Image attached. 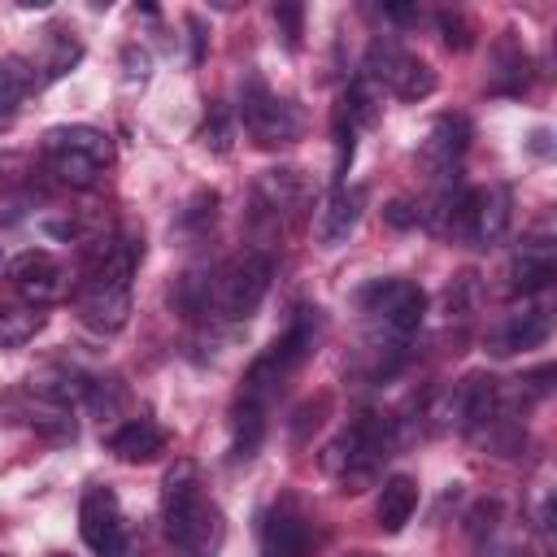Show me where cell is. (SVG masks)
<instances>
[{"mask_svg":"<svg viewBox=\"0 0 557 557\" xmlns=\"http://www.w3.org/2000/svg\"><path fill=\"white\" fill-rule=\"evenodd\" d=\"M161 518H165V540L183 557H213L218 553V544H222V513L205 500L196 461L178 457L165 470V479H161Z\"/></svg>","mask_w":557,"mask_h":557,"instance_id":"cell-1","label":"cell"},{"mask_svg":"<svg viewBox=\"0 0 557 557\" xmlns=\"http://www.w3.org/2000/svg\"><path fill=\"white\" fill-rule=\"evenodd\" d=\"M357 305L374 318V331L370 339L387 352H400L413 331L422 326V313H426V296L418 283H405V278H374L370 287L357 292Z\"/></svg>","mask_w":557,"mask_h":557,"instance_id":"cell-2","label":"cell"},{"mask_svg":"<svg viewBox=\"0 0 557 557\" xmlns=\"http://www.w3.org/2000/svg\"><path fill=\"white\" fill-rule=\"evenodd\" d=\"M387 448H392V426L379 413H366L326 448L322 466H326V474H335L344 483V492H361L374 479Z\"/></svg>","mask_w":557,"mask_h":557,"instance_id":"cell-3","label":"cell"},{"mask_svg":"<svg viewBox=\"0 0 557 557\" xmlns=\"http://www.w3.org/2000/svg\"><path fill=\"white\" fill-rule=\"evenodd\" d=\"M270 278H274V261L265 252H239L209 278V309L226 322L252 318L270 292Z\"/></svg>","mask_w":557,"mask_h":557,"instance_id":"cell-4","label":"cell"},{"mask_svg":"<svg viewBox=\"0 0 557 557\" xmlns=\"http://www.w3.org/2000/svg\"><path fill=\"white\" fill-rule=\"evenodd\" d=\"M313 344H318V309H300L296 322L252 361V370H248V379H244V396L257 400V405H265V400L278 392V383L313 352Z\"/></svg>","mask_w":557,"mask_h":557,"instance_id":"cell-5","label":"cell"},{"mask_svg":"<svg viewBox=\"0 0 557 557\" xmlns=\"http://www.w3.org/2000/svg\"><path fill=\"white\" fill-rule=\"evenodd\" d=\"M239 117H244V131H248L257 144H265V148L292 144V139L300 135V113H296V104L283 100V96H274L261 78H248V83H244Z\"/></svg>","mask_w":557,"mask_h":557,"instance_id":"cell-6","label":"cell"},{"mask_svg":"<svg viewBox=\"0 0 557 557\" xmlns=\"http://www.w3.org/2000/svg\"><path fill=\"white\" fill-rule=\"evenodd\" d=\"M509 226V191L505 187H466L457 200L453 235L474 248H492Z\"/></svg>","mask_w":557,"mask_h":557,"instance_id":"cell-7","label":"cell"},{"mask_svg":"<svg viewBox=\"0 0 557 557\" xmlns=\"http://www.w3.org/2000/svg\"><path fill=\"white\" fill-rule=\"evenodd\" d=\"M78 531H83V544L91 553H100V557H126V527H122L117 496L109 487H87L83 492Z\"/></svg>","mask_w":557,"mask_h":557,"instance_id":"cell-8","label":"cell"},{"mask_svg":"<svg viewBox=\"0 0 557 557\" xmlns=\"http://www.w3.org/2000/svg\"><path fill=\"white\" fill-rule=\"evenodd\" d=\"M78 318L83 326L109 335L122 331L131 318V283H113V278H83L78 283Z\"/></svg>","mask_w":557,"mask_h":557,"instance_id":"cell-9","label":"cell"},{"mask_svg":"<svg viewBox=\"0 0 557 557\" xmlns=\"http://www.w3.org/2000/svg\"><path fill=\"white\" fill-rule=\"evenodd\" d=\"M553 331V318L544 305H522L513 313H505L492 331H487V352L492 357H513V352H527V348H540Z\"/></svg>","mask_w":557,"mask_h":557,"instance_id":"cell-10","label":"cell"},{"mask_svg":"<svg viewBox=\"0 0 557 557\" xmlns=\"http://www.w3.org/2000/svg\"><path fill=\"white\" fill-rule=\"evenodd\" d=\"M557 274V248L548 235H527L513 257H509V292L518 296H531V292H544Z\"/></svg>","mask_w":557,"mask_h":557,"instance_id":"cell-11","label":"cell"},{"mask_svg":"<svg viewBox=\"0 0 557 557\" xmlns=\"http://www.w3.org/2000/svg\"><path fill=\"white\" fill-rule=\"evenodd\" d=\"M470 148V122L461 113H440L431 126H426V139H422V165L431 174H448L461 152Z\"/></svg>","mask_w":557,"mask_h":557,"instance_id":"cell-12","label":"cell"},{"mask_svg":"<svg viewBox=\"0 0 557 557\" xmlns=\"http://www.w3.org/2000/svg\"><path fill=\"white\" fill-rule=\"evenodd\" d=\"M361 209H366V191L361 187H348V183H339L326 200H322V209H318V244H326V248H339L352 231H357V222H361Z\"/></svg>","mask_w":557,"mask_h":557,"instance_id":"cell-13","label":"cell"},{"mask_svg":"<svg viewBox=\"0 0 557 557\" xmlns=\"http://www.w3.org/2000/svg\"><path fill=\"white\" fill-rule=\"evenodd\" d=\"M44 148L48 152H61V157H78V161H91V165H109L113 161V144L100 126H87V122H74V126H52L44 135Z\"/></svg>","mask_w":557,"mask_h":557,"instance_id":"cell-14","label":"cell"},{"mask_svg":"<svg viewBox=\"0 0 557 557\" xmlns=\"http://www.w3.org/2000/svg\"><path fill=\"white\" fill-rule=\"evenodd\" d=\"M261 557H309V527L287 509L265 513V522H261Z\"/></svg>","mask_w":557,"mask_h":557,"instance_id":"cell-15","label":"cell"},{"mask_svg":"<svg viewBox=\"0 0 557 557\" xmlns=\"http://www.w3.org/2000/svg\"><path fill=\"white\" fill-rule=\"evenodd\" d=\"M413 509H418V483H413L409 474H392V479L379 487V505H374L379 527H383L387 535H396V531H405V522L413 518Z\"/></svg>","mask_w":557,"mask_h":557,"instance_id":"cell-16","label":"cell"},{"mask_svg":"<svg viewBox=\"0 0 557 557\" xmlns=\"http://www.w3.org/2000/svg\"><path fill=\"white\" fill-rule=\"evenodd\" d=\"M165 448V431L148 418H135V422H122L113 435H109V453L122 457V461H152L157 453Z\"/></svg>","mask_w":557,"mask_h":557,"instance_id":"cell-17","label":"cell"},{"mask_svg":"<svg viewBox=\"0 0 557 557\" xmlns=\"http://www.w3.org/2000/svg\"><path fill=\"white\" fill-rule=\"evenodd\" d=\"M409 65H413V57H409L392 35H383V39H374V44H370L366 65H361V78H370L374 87L396 91V83L405 78V70H409Z\"/></svg>","mask_w":557,"mask_h":557,"instance_id":"cell-18","label":"cell"},{"mask_svg":"<svg viewBox=\"0 0 557 557\" xmlns=\"http://www.w3.org/2000/svg\"><path fill=\"white\" fill-rule=\"evenodd\" d=\"M30 87H35L30 61L17 57V52H13V57H0V126L17 117V109H22V100L30 96Z\"/></svg>","mask_w":557,"mask_h":557,"instance_id":"cell-19","label":"cell"},{"mask_svg":"<svg viewBox=\"0 0 557 557\" xmlns=\"http://www.w3.org/2000/svg\"><path fill=\"white\" fill-rule=\"evenodd\" d=\"M257 196L265 200V209H296L305 196H309V183L300 170H265L261 183H257Z\"/></svg>","mask_w":557,"mask_h":557,"instance_id":"cell-20","label":"cell"},{"mask_svg":"<svg viewBox=\"0 0 557 557\" xmlns=\"http://www.w3.org/2000/svg\"><path fill=\"white\" fill-rule=\"evenodd\" d=\"M261 435H265V405L239 396V405L231 413V440H235L231 448H235V457H252L261 448Z\"/></svg>","mask_w":557,"mask_h":557,"instance_id":"cell-21","label":"cell"},{"mask_svg":"<svg viewBox=\"0 0 557 557\" xmlns=\"http://www.w3.org/2000/svg\"><path fill=\"white\" fill-rule=\"evenodd\" d=\"M44 322H48V313L35 309V305H9V309H0V348L30 344L44 331Z\"/></svg>","mask_w":557,"mask_h":557,"instance_id":"cell-22","label":"cell"},{"mask_svg":"<svg viewBox=\"0 0 557 557\" xmlns=\"http://www.w3.org/2000/svg\"><path fill=\"white\" fill-rule=\"evenodd\" d=\"M83 57V48H78V39H70L65 30H52V39H48V57H44V83H52V78H61L74 61Z\"/></svg>","mask_w":557,"mask_h":557,"instance_id":"cell-23","label":"cell"},{"mask_svg":"<svg viewBox=\"0 0 557 557\" xmlns=\"http://www.w3.org/2000/svg\"><path fill=\"white\" fill-rule=\"evenodd\" d=\"M48 161H52V170H57V178L61 183H74V187H96L100 183V165H91V161H78V157H61V152H48Z\"/></svg>","mask_w":557,"mask_h":557,"instance_id":"cell-24","label":"cell"},{"mask_svg":"<svg viewBox=\"0 0 557 557\" xmlns=\"http://www.w3.org/2000/svg\"><path fill=\"white\" fill-rule=\"evenodd\" d=\"M431 91H435V70L413 57V65L405 70V78L396 83V96H400V100H422V96H431Z\"/></svg>","mask_w":557,"mask_h":557,"instance_id":"cell-25","label":"cell"},{"mask_svg":"<svg viewBox=\"0 0 557 557\" xmlns=\"http://www.w3.org/2000/svg\"><path fill=\"white\" fill-rule=\"evenodd\" d=\"M440 30H444V44L448 48H457V52H466L474 39H470V22L461 17V13H440Z\"/></svg>","mask_w":557,"mask_h":557,"instance_id":"cell-26","label":"cell"},{"mask_svg":"<svg viewBox=\"0 0 557 557\" xmlns=\"http://www.w3.org/2000/svg\"><path fill=\"white\" fill-rule=\"evenodd\" d=\"M300 17H305V9H300V4H274V22L283 26L287 48H300Z\"/></svg>","mask_w":557,"mask_h":557,"instance_id":"cell-27","label":"cell"},{"mask_svg":"<svg viewBox=\"0 0 557 557\" xmlns=\"http://www.w3.org/2000/svg\"><path fill=\"white\" fill-rule=\"evenodd\" d=\"M122 65H126V78H131V83H144L148 70H152V57H148L139 44H126V48H122Z\"/></svg>","mask_w":557,"mask_h":557,"instance_id":"cell-28","label":"cell"},{"mask_svg":"<svg viewBox=\"0 0 557 557\" xmlns=\"http://www.w3.org/2000/svg\"><path fill=\"white\" fill-rule=\"evenodd\" d=\"M205 144L213 148V152H226L231 148V126H226V117L213 109V117L205 122Z\"/></svg>","mask_w":557,"mask_h":557,"instance_id":"cell-29","label":"cell"},{"mask_svg":"<svg viewBox=\"0 0 557 557\" xmlns=\"http://www.w3.org/2000/svg\"><path fill=\"white\" fill-rule=\"evenodd\" d=\"M387 222H392V226H413V222H418V209H413L409 200H392V205H387Z\"/></svg>","mask_w":557,"mask_h":557,"instance_id":"cell-30","label":"cell"},{"mask_svg":"<svg viewBox=\"0 0 557 557\" xmlns=\"http://www.w3.org/2000/svg\"><path fill=\"white\" fill-rule=\"evenodd\" d=\"M44 231H48L52 239H83V226H78L74 218H65V222H57V218H48V222H44Z\"/></svg>","mask_w":557,"mask_h":557,"instance_id":"cell-31","label":"cell"},{"mask_svg":"<svg viewBox=\"0 0 557 557\" xmlns=\"http://www.w3.org/2000/svg\"><path fill=\"white\" fill-rule=\"evenodd\" d=\"M187 26H191V61H200L205 57V26H200V17H187Z\"/></svg>","mask_w":557,"mask_h":557,"instance_id":"cell-32","label":"cell"},{"mask_svg":"<svg viewBox=\"0 0 557 557\" xmlns=\"http://www.w3.org/2000/svg\"><path fill=\"white\" fill-rule=\"evenodd\" d=\"M383 17H392V22H418V9H409V4H383Z\"/></svg>","mask_w":557,"mask_h":557,"instance_id":"cell-33","label":"cell"},{"mask_svg":"<svg viewBox=\"0 0 557 557\" xmlns=\"http://www.w3.org/2000/svg\"><path fill=\"white\" fill-rule=\"evenodd\" d=\"M492 557H531V553H518V548H500V553H492Z\"/></svg>","mask_w":557,"mask_h":557,"instance_id":"cell-34","label":"cell"},{"mask_svg":"<svg viewBox=\"0 0 557 557\" xmlns=\"http://www.w3.org/2000/svg\"><path fill=\"white\" fill-rule=\"evenodd\" d=\"M48 557H70V553H48Z\"/></svg>","mask_w":557,"mask_h":557,"instance_id":"cell-35","label":"cell"}]
</instances>
